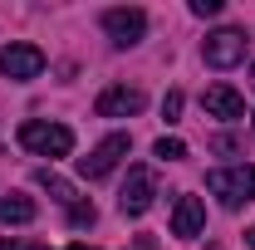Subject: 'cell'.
<instances>
[{
	"label": "cell",
	"mask_w": 255,
	"mask_h": 250,
	"mask_svg": "<svg viewBox=\"0 0 255 250\" xmlns=\"http://www.w3.org/2000/svg\"><path fill=\"white\" fill-rule=\"evenodd\" d=\"M206 191L211 196H221V206H246L255 201V167H216L211 177H206Z\"/></svg>",
	"instance_id": "obj_1"
},
{
	"label": "cell",
	"mask_w": 255,
	"mask_h": 250,
	"mask_svg": "<svg viewBox=\"0 0 255 250\" xmlns=\"http://www.w3.org/2000/svg\"><path fill=\"white\" fill-rule=\"evenodd\" d=\"M20 142L30 152H39V157H69L74 152V132L64 123H39V118L20 123Z\"/></svg>",
	"instance_id": "obj_2"
},
{
	"label": "cell",
	"mask_w": 255,
	"mask_h": 250,
	"mask_svg": "<svg viewBox=\"0 0 255 250\" xmlns=\"http://www.w3.org/2000/svg\"><path fill=\"white\" fill-rule=\"evenodd\" d=\"M123 157H128V132H113V137H103L89 157H79V177L98 182V177H108V172H113Z\"/></svg>",
	"instance_id": "obj_3"
},
{
	"label": "cell",
	"mask_w": 255,
	"mask_h": 250,
	"mask_svg": "<svg viewBox=\"0 0 255 250\" xmlns=\"http://www.w3.org/2000/svg\"><path fill=\"white\" fill-rule=\"evenodd\" d=\"M39 69H44V54H39L34 44H5V49H0V74L15 79V84L39 79Z\"/></svg>",
	"instance_id": "obj_4"
},
{
	"label": "cell",
	"mask_w": 255,
	"mask_h": 250,
	"mask_svg": "<svg viewBox=\"0 0 255 250\" xmlns=\"http://www.w3.org/2000/svg\"><path fill=\"white\" fill-rule=\"evenodd\" d=\"M142 103H147V94L142 89H128V84H113V89H103L94 103L98 118H128V113H142Z\"/></svg>",
	"instance_id": "obj_5"
},
{
	"label": "cell",
	"mask_w": 255,
	"mask_h": 250,
	"mask_svg": "<svg viewBox=\"0 0 255 250\" xmlns=\"http://www.w3.org/2000/svg\"><path fill=\"white\" fill-rule=\"evenodd\" d=\"M152 191H157V177H152L147 167H132V172H128V187H123V196H118L123 216H142V211L152 206Z\"/></svg>",
	"instance_id": "obj_6"
},
{
	"label": "cell",
	"mask_w": 255,
	"mask_h": 250,
	"mask_svg": "<svg viewBox=\"0 0 255 250\" xmlns=\"http://www.w3.org/2000/svg\"><path fill=\"white\" fill-rule=\"evenodd\" d=\"M246 59V34L241 30H216L206 34V64L211 69H231V64Z\"/></svg>",
	"instance_id": "obj_7"
},
{
	"label": "cell",
	"mask_w": 255,
	"mask_h": 250,
	"mask_svg": "<svg viewBox=\"0 0 255 250\" xmlns=\"http://www.w3.org/2000/svg\"><path fill=\"white\" fill-rule=\"evenodd\" d=\"M103 30H108L113 44H137L147 34V15L142 10H108L103 15Z\"/></svg>",
	"instance_id": "obj_8"
},
{
	"label": "cell",
	"mask_w": 255,
	"mask_h": 250,
	"mask_svg": "<svg viewBox=\"0 0 255 250\" xmlns=\"http://www.w3.org/2000/svg\"><path fill=\"white\" fill-rule=\"evenodd\" d=\"M201 108H206L211 118H226V123H236V118H246V98L236 94L231 84H211V89L201 94Z\"/></svg>",
	"instance_id": "obj_9"
},
{
	"label": "cell",
	"mask_w": 255,
	"mask_h": 250,
	"mask_svg": "<svg viewBox=\"0 0 255 250\" xmlns=\"http://www.w3.org/2000/svg\"><path fill=\"white\" fill-rule=\"evenodd\" d=\"M201 226H206L201 196H177V206H172V236L177 241H191V236H201Z\"/></svg>",
	"instance_id": "obj_10"
},
{
	"label": "cell",
	"mask_w": 255,
	"mask_h": 250,
	"mask_svg": "<svg viewBox=\"0 0 255 250\" xmlns=\"http://www.w3.org/2000/svg\"><path fill=\"white\" fill-rule=\"evenodd\" d=\"M0 221H5V226H25V221H34V201L20 196V191L0 196Z\"/></svg>",
	"instance_id": "obj_11"
},
{
	"label": "cell",
	"mask_w": 255,
	"mask_h": 250,
	"mask_svg": "<svg viewBox=\"0 0 255 250\" xmlns=\"http://www.w3.org/2000/svg\"><path fill=\"white\" fill-rule=\"evenodd\" d=\"M39 187L54 191V201H69V206H74V187H69V182H59L54 172H39Z\"/></svg>",
	"instance_id": "obj_12"
},
{
	"label": "cell",
	"mask_w": 255,
	"mask_h": 250,
	"mask_svg": "<svg viewBox=\"0 0 255 250\" xmlns=\"http://www.w3.org/2000/svg\"><path fill=\"white\" fill-rule=\"evenodd\" d=\"M152 152H157L162 162H182V157H187V142H182V137H162Z\"/></svg>",
	"instance_id": "obj_13"
},
{
	"label": "cell",
	"mask_w": 255,
	"mask_h": 250,
	"mask_svg": "<svg viewBox=\"0 0 255 250\" xmlns=\"http://www.w3.org/2000/svg\"><path fill=\"white\" fill-rule=\"evenodd\" d=\"M69 221H74V226H94V206L74 201V206H69Z\"/></svg>",
	"instance_id": "obj_14"
},
{
	"label": "cell",
	"mask_w": 255,
	"mask_h": 250,
	"mask_svg": "<svg viewBox=\"0 0 255 250\" xmlns=\"http://www.w3.org/2000/svg\"><path fill=\"white\" fill-rule=\"evenodd\" d=\"M191 15L211 20V15H221V0H191Z\"/></svg>",
	"instance_id": "obj_15"
},
{
	"label": "cell",
	"mask_w": 255,
	"mask_h": 250,
	"mask_svg": "<svg viewBox=\"0 0 255 250\" xmlns=\"http://www.w3.org/2000/svg\"><path fill=\"white\" fill-rule=\"evenodd\" d=\"M162 113H167V123H172V118L182 113V94H167V98H162Z\"/></svg>",
	"instance_id": "obj_16"
},
{
	"label": "cell",
	"mask_w": 255,
	"mask_h": 250,
	"mask_svg": "<svg viewBox=\"0 0 255 250\" xmlns=\"http://www.w3.org/2000/svg\"><path fill=\"white\" fill-rule=\"evenodd\" d=\"M0 250H30L25 241H10V236H0Z\"/></svg>",
	"instance_id": "obj_17"
},
{
	"label": "cell",
	"mask_w": 255,
	"mask_h": 250,
	"mask_svg": "<svg viewBox=\"0 0 255 250\" xmlns=\"http://www.w3.org/2000/svg\"><path fill=\"white\" fill-rule=\"evenodd\" d=\"M132 250H157V246H152V236H142V241H137Z\"/></svg>",
	"instance_id": "obj_18"
},
{
	"label": "cell",
	"mask_w": 255,
	"mask_h": 250,
	"mask_svg": "<svg viewBox=\"0 0 255 250\" xmlns=\"http://www.w3.org/2000/svg\"><path fill=\"white\" fill-rule=\"evenodd\" d=\"M69 250H89V246H69Z\"/></svg>",
	"instance_id": "obj_19"
},
{
	"label": "cell",
	"mask_w": 255,
	"mask_h": 250,
	"mask_svg": "<svg viewBox=\"0 0 255 250\" xmlns=\"http://www.w3.org/2000/svg\"><path fill=\"white\" fill-rule=\"evenodd\" d=\"M251 250H255V231H251Z\"/></svg>",
	"instance_id": "obj_20"
},
{
	"label": "cell",
	"mask_w": 255,
	"mask_h": 250,
	"mask_svg": "<svg viewBox=\"0 0 255 250\" xmlns=\"http://www.w3.org/2000/svg\"><path fill=\"white\" fill-rule=\"evenodd\" d=\"M251 79H255V69H251Z\"/></svg>",
	"instance_id": "obj_21"
}]
</instances>
